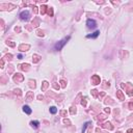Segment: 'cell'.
Segmentation results:
<instances>
[{"label":"cell","instance_id":"1","mask_svg":"<svg viewBox=\"0 0 133 133\" xmlns=\"http://www.w3.org/2000/svg\"><path fill=\"white\" fill-rule=\"evenodd\" d=\"M69 40H70V36H68V38H65L62 41H60V42H58V43L56 44V45H55V50H60L61 48L65 46V44H66V42H68Z\"/></svg>","mask_w":133,"mask_h":133},{"label":"cell","instance_id":"2","mask_svg":"<svg viewBox=\"0 0 133 133\" xmlns=\"http://www.w3.org/2000/svg\"><path fill=\"white\" fill-rule=\"evenodd\" d=\"M86 25L88 28H95L96 26H97V23H96L95 20H91V19H88L86 21Z\"/></svg>","mask_w":133,"mask_h":133},{"label":"cell","instance_id":"3","mask_svg":"<svg viewBox=\"0 0 133 133\" xmlns=\"http://www.w3.org/2000/svg\"><path fill=\"white\" fill-rule=\"evenodd\" d=\"M20 17L22 20H27L29 18V12L28 10H23V12L20 14Z\"/></svg>","mask_w":133,"mask_h":133},{"label":"cell","instance_id":"4","mask_svg":"<svg viewBox=\"0 0 133 133\" xmlns=\"http://www.w3.org/2000/svg\"><path fill=\"white\" fill-rule=\"evenodd\" d=\"M23 111H24V112H26L27 114H30L32 110L30 109V107H29V106H27V105H24V106H23Z\"/></svg>","mask_w":133,"mask_h":133},{"label":"cell","instance_id":"5","mask_svg":"<svg viewBox=\"0 0 133 133\" xmlns=\"http://www.w3.org/2000/svg\"><path fill=\"white\" fill-rule=\"evenodd\" d=\"M99 33H100V31L99 30H97V31H95L93 34H88L86 38H97V36L99 35Z\"/></svg>","mask_w":133,"mask_h":133},{"label":"cell","instance_id":"6","mask_svg":"<svg viewBox=\"0 0 133 133\" xmlns=\"http://www.w3.org/2000/svg\"><path fill=\"white\" fill-rule=\"evenodd\" d=\"M50 112L51 113H56L57 112V108H56V107H54V106H52V107H50Z\"/></svg>","mask_w":133,"mask_h":133},{"label":"cell","instance_id":"7","mask_svg":"<svg viewBox=\"0 0 133 133\" xmlns=\"http://www.w3.org/2000/svg\"><path fill=\"white\" fill-rule=\"evenodd\" d=\"M30 124H31V125H32V126H33V127H34V128H36V127H38V126H39V124H40V123H39V122H38V121H34V122H33V121H32V122H31V123H30Z\"/></svg>","mask_w":133,"mask_h":133},{"label":"cell","instance_id":"8","mask_svg":"<svg viewBox=\"0 0 133 133\" xmlns=\"http://www.w3.org/2000/svg\"><path fill=\"white\" fill-rule=\"evenodd\" d=\"M18 57H19V59H21V58H22V55H21V54H19V55H18Z\"/></svg>","mask_w":133,"mask_h":133}]
</instances>
